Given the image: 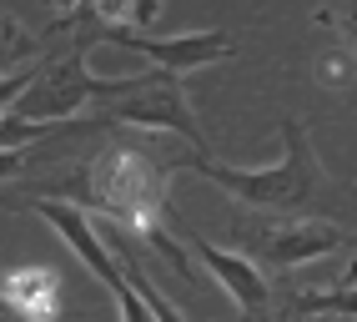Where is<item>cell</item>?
Masks as SVG:
<instances>
[{"mask_svg": "<svg viewBox=\"0 0 357 322\" xmlns=\"http://www.w3.org/2000/svg\"><path fill=\"white\" fill-rule=\"evenodd\" d=\"M192 167L211 187H222L227 197L267 217H307L322 187V161L307 141L302 121H282V156L267 167H227L217 156H192Z\"/></svg>", "mask_w": 357, "mask_h": 322, "instance_id": "obj_2", "label": "cell"}, {"mask_svg": "<svg viewBox=\"0 0 357 322\" xmlns=\"http://www.w3.org/2000/svg\"><path fill=\"white\" fill-rule=\"evenodd\" d=\"M36 51H40V36H36L20 15L0 10V81L15 76V71H31Z\"/></svg>", "mask_w": 357, "mask_h": 322, "instance_id": "obj_9", "label": "cell"}, {"mask_svg": "<svg viewBox=\"0 0 357 322\" xmlns=\"http://www.w3.org/2000/svg\"><path fill=\"white\" fill-rule=\"evenodd\" d=\"M15 206L36 212L70 252H76L81 267H86L111 297H121V292L131 287L126 272H121V262H116V252H111V242H106V232L91 222V212H81V206H70V201H56V197H31V201H15Z\"/></svg>", "mask_w": 357, "mask_h": 322, "instance_id": "obj_6", "label": "cell"}, {"mask_svg": "<svg viewBox=\"0 0 357 322\" xmlns=\"http://www.w3.org/2000/svg\"><path fill=\"white\" fill-rule=\"evenodd\" d=\"M181 171V156H156L146 141H111L86 161L76 176L51 181L36 197L70 201L81 212H101L116 222V232L151 242L172 232V176Z\"/></svg>", "mask_w": 357, "mask_h": 322, "instance_id": "obj_1", "label": "cell"}, {"mask_svg": "<svg viewBox=\"0 0 357 322\" xmlns=\"http://www.w3.org/2000/svg\"><path fill=\"white\" fill-rule=\"evenodd\" d=\"M151 71L136 76H96L91 71V40L76 36V45H66L61 56L40 61L31 86L20 91V101L6 111L15 121H36V126H66V121H86V106H111L131 96L136 86H146Z\"/></svg>", "mask_w": 357, "mask_h": 322, "instance_id": "obj_3", "label": "cell"}, {"mask_svg": "<svg viewBox=\"0 0 357 322\" xmlns=\"http://www.w3.org/2000/svg\"><path fill=\"white\" fill-rule=\"evenodd\" d=\"M227 237L261 272H297V267L317 262V257H332V252L347 247V232L337 222H322V217H267V212L231 217Z\"/></svg>", "mask_w": 357, "mask_h": 322, "instance_id": "obj_4", "label": "cell"}, {"mask_svg": "<svg viewBox=\"0 0 357 322\" xmlns=\"http://www.w3.org/2000/svg\"><path fill=\"white\" fill-rule=\"evenodd\" d=\"M6 302L26 317V322H56L61 317V272L56 267H15L0 277Z\"/></svg>", "mask_w": 357, "mask_h": 322, "instance_id": "obj_8", "label": "cell"}, {"mask_svg": "<svg viewBox=\"0 0 357 322\" xmlns=\"http://www.w3.org/2000/svg\"><path fill=\"white\" fill-rule=\"evenodd\" d=\"M31 76H36V66H31V71H15V76H6V81H0V116H6V111L20 101V91L31 86Z\"/></svg>", "mask_w": 357, "mask_h": 322, "instance_id": "obj_12", "label": "cell"}, {"mask_svg": "<svg viewBox=\"0 0 357 322\" xmlns=\"http://www.w3.org/2000/svg\"><path fill=\"white\" fill-rule=\"evenodd\" d=\"M0 322H26V317H20V312L6 302V292H0Z\"/></svg>", "mask_w": 357, "mask_h": 322, "instance_id": "obj_14", "label": "cell"}, {"mask_svg": "<svg viewBox=\"0 0 357 322\" xmlns=\"http://www.w3.org/2000/svg\"><path fill=\"white\" fill-rule=\"evenodd\" d=\"M86 121H91V126L176 131V136H181V141L192 146L197 156H211V146H206V131H202V121H197L192 101H186V86H181V76H172V71H156V66H151L146 86H136L131 96L111 101V106H101V111H91Z\"/></svg>", "mask_w": 357, "mask_h": 322, "instance_id": "obj_5", "label": "cell"}, {"mask_svg": "<svg viewBox=\"0 0 357 322\" xmlns=\"http://www.w3.org/2000/svg\"><path fill=\"white\" fill-rule=\"evenodd\" d=\"M0 277H6V272H0Z\"/></svg>", "mask_w": 357, "mask_h": 322, "instance_id": "obj_16", "label": "cell"}, {"mask_svg": "<svg viewBox=\"0 0 357 322\" xmlns=\"http://www.w3.org/2000/svg\"><path fill=\"white\" fill-rule=\"evenodd\" d=\"M302 322H352V317H302Z\"/></svg>", "mask_w": 357, "mask_h": 322, "instance_id": "obj_15", "label": "cell"}, {"mask_svg": "<svg viewBox=\"0 0 357 322\" xmlns=\"http://www.w3.org/2000/svg\"><path fill=\"white\" fill-rule=\"evenodd\" d=\"M186 247H192V257L211 272V282L231 297L236 312H242L247 322H272V282H267V272L252 267L242 252H227V247L202 242L192 232H186Z\"/></svg>", "mask_w": 357, "mask_h": 322, "instance_id": "obj_7", "label": "cell"}, {"mask_svg": "<svg viewBox=\"0 0 357 322\" xmlns=\"http://www.w3.org/2000/svg\"><path fill=\"white\" fill-rule=\"evenodd\" d=\"M302 317H352L357 322V287H327V292H292Z\"/></svg>", "mask_w": 357, "mask_h": 322, "instance_id": "obj_10", "label": "cell"}, {"mask_svg": "<svg viewBox=\"0 0 357 322\" xmlns=\"http://www.w3.org/2000/svg\"><path fill=\"white\" fill-rule=\"evenodd\" d=\"M26 161H31V151H0V181L20 176V171H26Z\"/></svg>", "mask_w": 357, "mask_h": 322, "instance_id": "obj_13", "label": "cell"}, {"mask_svg": "<svg viewBox=\"0 0 357 322\" xmlns=\"http://www.w3.org/2000/svg\"><path fill=\"white\" fill-rule=\"evenodd\" d=\"M317 26L342 36V51L357 56V6H337V10H317Z\"/></svg>", "mask_w": 357, "mask_h": 322, "instance_id": "obj_11", "label": "cell"}]
</instances>
